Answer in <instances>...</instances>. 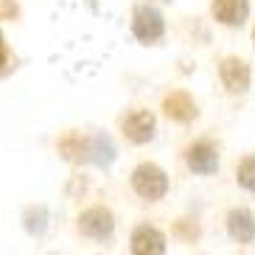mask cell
I'll return each instance as SVG.
<instances>
[{
    "label": "cell",
    "instance_id": "cell-1",
    "mask_svg": "<svg viewBox=\"0 0 255 255\" xmlns=\"http://www.w3.org/2000/svg\"><path fill=\"white\" fill-rule=\"evenodd\" d=\"M62 154L76 163H93V165H110L115 160V146L107 135H70L62 140Z\"/></svg>",
    "mask_w": 255,
    "mask_h": 255
},
{
    "label": "cell",
    "instance_id": "cell-2",
    "mask_svg": "<svg viewBox=\"0 0 255 255\" xmlns=\"http://www.w3.org/2000/svg\"><path fill=\"white\" fill-rule=\"evenodd\" d=\"M132 188L135 194L146 202H160L165 194H168V177L160 165L154 163H140L132 171Z\"/></svg>",
    "mask_w": 255,
    "mask_h": 255
},
{
    "label": "cell",
    "instance_id": "cell-3",
    "mask_svg": "<svg viewBox=\"0 0 255 255\" xmlns=\"http://www.w3.org/2000/svg\"><path fill=\"white\" fill-rule=\"evenodd\" d=\"M185 165L199 177H210L219 171V146L208 137H199L185 149Z\"/></svg>",
    "mask_w": 255,
    "mask_h": 255
},
{
    "label": "cell",
    "instance_id": "cell-4",
    "mask_svg": "<svg viewBox=\"0 0 255 255\" xmlns=\"http://www.w3.org/2000/svg\"><path fill=\"white\" fill-rule=\"evenodd\" d=\"M132 34L140 39L143 45H151V42H157L163 39L165 34V20L154 6L149 3H140L135 8V20H132Z\"/></svg>",
    "mask_w": 255,
    "mask_h": 255
},
{
    "label": "cell",
    "instance_id": "cell-5",
    "mask_svg": "<svg viewBox=\"0 0 255 255\" xmlns=\"http://www.w3.org/2000/svg\"><path fill=\"white\" fill-rule=\"evenodd\" d=\"M219 79H222V84L230 96H244L250 90L253 73H250V65L241 56H225L219 62Z\"/></svg>",
    "mask_w": 255,
    "mask_h": 255
},
{
    "label": "cell",
    "instance_id": "cell-6",
    "mask_svg": "<svg viewBox=\"0 0 255 255\" xmlns=\"http://www.w3.org/2000/svg\"><path fill=\"white\" fill-rule=\"evenodd\" d=\"M79 230H82V236H87V239L104 241V239L113 236L115 219L107 208H90V210H84L82 216H79Z\"/></svg>",
    "mask_w": 255,
    "mask_h": 255
},
{
    "label": "cell",
    "instance_id": "cell-7",
    "mask_svg": "<svg viewBox=\"0 0 255 255\" xmlns=\"http://www.w3.org/2000/svg\"><path fill=\"white\" fill-rule=\"evenodd\" d=\"M121 129H124L127 140L143 146V143H149L151 137H154L157 121H154V115H151L149 110H135V113H129L127 118L121 121Z\"/></svg>",
    "mask_w": 255,
    "mask_h": 255
},
{
    "label": "cell",
    "instance_id": "cell-8",
    "mask_svg": "<svg viewBox=\"0 0 255 255\" xmlns=\"http://www.w3.org/2000/svg\"><path fill=\"white\" fill-rule=\"evenodd\" d=\"M210 14L227 28H241L250 20V0H213Z\"/></svg>",
    "mask_w": 255,
    "mask_h": 255
},
{
    "label": "cell",
    "instance_id": "cell-9",
    "mask_svg": "<svg viewBox=\"0 0 255 255\" xmlns=\"http://www.w3.org/2000/svg\"><path fill=\"white\" fill-rule=\"evenodd\" d=\"M163 113L177 124H191L199 115V107L185 90H174L163 98Z\"/></svg>",
    "mask_w": 255,
    "mask_h": 255
},
{
    "label": "cell",
    "instance_id": "cell-10",
    "mask_svg": "<svg viewBox=\"0 0 255 255\" xmlns=\"http://www.w3.org/2000/svg\"><path fill=\"white\" fill-rule=\"evenodd\" d=\"M227 233L239 244H253L255 241V213L250 208H230V213H227Z\"/></svg>",
    "mask_w": 255,
    "mask_h": 255
},
{
    "label": "cell",
    "instance_id": "cell-11",
    "mask_svg": "<svg viewBox=\"0 0 255 255\" xmlns=\"http://www.w3.org/2000/svg\"><path fill=\"white\" fill-rule=\"evenodd\" d=\"M132 253L137 255H163L165 253V236L151 225H137L132 233Z\"/></svg>",
    "mask_w": 255,
    "mask_h": 255
},
{
    "label": "cell",
    "instance_id": "cell-12",
    "mask_svg": "<svg viewBox=\"0 0 255 255\" xmlns=\"http://www.w3.org/2000/svg\"><path fill=\"white\" fill-rule=\"evenodd\" d=\"M236 182H239L244 191L255 194V154L241 157V163L236 165Z\"/></svg>",
    "mask_w": 255,
    "mask_h": 255
},
{
    "label": "cell",
    "instance_id": "cell-13",
    "mask_svg": "<svg viewBox=\"0 0 255 255\" xmlns=\"http://www.w3.org/2000/svg\"><path fill=\"white\" fill-rule=\"evenodd\" d=\"M6 65V42H3V37H0V68Z\"/></svg>",
    "mask_w": 255,
    "mask_h": 255
},
{
    "label": "cell",
    "instance_id": "cell-14",
    "mask_svg": "<svg viewBox=\"0 0 255 255\" xmlns=\"http://www.w3.org/2000/svg\"><path fill=\"white\" fill-rule=\"evenodd\" d=\"M253 45H255V28H253Z\"/></svg>",
    "mask_w": 255,
    "mask_h": 255
}]
</instances>
